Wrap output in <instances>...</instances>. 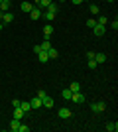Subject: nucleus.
Masks as SVG:
<instances>
[{
    "label": "nucleus",
    "mask_w": 118,
    "mask_h": 132,
    "mask_svg": "<svg viewBox=\"0 0 118 132\" xmlns=\"http://www.w3.org/2000/svg\"><path fill=\"white\" fill-rule=\"evenodd\" d=\"M90 110H93L95 114H101V112H104V110H106V103H104V101H96V103H93V105H90Z\"/></svg>",
    "instance_id": "f257e3e1"
},
{
    "label": "nucleus",
    "mask_w": 118,
    "mask_h": 132,
    "mask_svg": "<svg viewBox=\"0 0 118 132\" xmlns=\"http://www.w3.org/2000/svg\"><path fill=\"white\" fill-rule=\"evenodd\" d=\"M93 32H95V36H96V38H102V36L106 34V26H102V24H95Z\"/></svg>",
    "instance_id": "f03ea898"
},
{
    "label": "nucleus",
    "mask_w": 118,
    "mask_h": 132,
    "mask_svg": "<svg viewBox=\"0 0 118 132\" xmlns=\"http://www.w3.org/2000/svg\"><path fill=\"white\" fill-rule=\"evenodd\" d=\"M41 14H43V10H39L38 6H34V8H32V12H30V18H32L34 22H38L39 18H41Z\"/></svg>",
    "instance_id": "7ed1b4c3"
},
{
    "label": "nucleus",
    "mask_w": 118,
    "mask_h": 132,
    "mask_svg": "<svg viewBox=\"0 0 118 132\" xmlns=\"http://www.w3.org/2000/svg\"><path fill=\"white\" fill-rule=\"evenodd\" d=\"M71 101L77 103V105H83V103H85V95L81 93V91H79V93H73V95H71Z\"/></svg>",
    "instance_id": "20e7f679"
},
{
    "label": "nucleus",
    "mask_w": 118,
    "mask_h": 132,
    "mask_svg": "<svg viewBox=\"0 0 118 132\" xmlns=\"http://www.w3.org/2000/svg\"><path fill=\"white\" fill-rule=\"evenodd\" d=\"M53 105H55V101L51 99L49 95H47V97H43V99H41V106H45V109H53Z\"/></svg>",
    "instance_id": "39448f33"
},
{
    "label": "nucleus",
    "mask_w": 118,
    "mask_h": 132,
    "mask_svg": "<svg viewBox=\"0 0 118 132\" xmlns=\"http://www.w3.org/2000/svg\"><path fill=\"white\" fill-rule=\"evenodd\" d=\"M20 8H22V12H26V14H30V12H32V8H34V2H30V0H24Z\"/></svg>",
    "instance_id": "423d86ee"
},
{
    "label": "nucleus",
    "mask_w": 118,
    "mask_h": 132,
    "mask_svg": "<svg viewBox=\"0 0 118 132\" xmlns=\"http://www.w3.org/2000/svg\"><path fill=\"white\" fill-rule=\"evenodd\" d=\"M71 114H73V112L69 109H59L57 110V116H59V118H71Z\"/></svg>",
    "instance_id": "0eeeda50"
},
{
    "label": "nucleus",
    "mask_w": 118,
    "mask_h": 132,
    "mask_svg": "<svg viewBox=\"0 0 118 132\" xmlns=\"http://www.w3.org/2000/svg\"><path fill=\"white\" fill-rule=\"evenodd\" d=\"M41 32H43V39H49L51 34H53V26H51V24H47V26H45Z\"/></svg>",
    "instance_id": "6e6552de"
},
{
    "label": "nucleus",
    "mask_w": 118,
    "mask_h": 132,
    "mask_svg": "<svg viewBox=\"0 0 118 132\" xmlns=\"http://www.w3.org/2000/svg\"><path fill=\"white\" fill-rule=\"evenodd\" d=\"M30 105H32V110L41 109V99H39V97H34V99L30 101Z\"/></svg>",
    "instance_id": "1a4fd4ad"
},
{
    "label": "nucleus",
    "mask_w": 118,
    "mask_h": 132,
    "mask_svg": "<svg viewBox=\"0 0 118 132\" xmlns=\"http://www.w3.org/2000/svg\"><path fill=\"white\" fill-rule=\"evenodd\" d=\"M24 116H26V112H24L20 106H18V109H14V114H12V118H16V120H22Z\"/></svg>",
    "instance_id": "9d476101"
},
{
    "label": "nucleus",
    "mask_w": 118,
    "mask_h": 132,
    "mask_svg": "<svg viewBox=\"0 0 118 132\" xmlns=\"http://www.w3.org/2000/svg\"><path fill=\"white\" fill-rule=\"evenodd\" d=\"M12 20H14V14H12L10 10H8V12H4V14H2V24H10Z\"/></svg>",
    "instance_id": "9b49d317"
},
{
    "label": "nucleus",
    "mask_w": 118,
    "mask_h": 132,
    "mask_svg": "<svg viewBox=\"0 0 118 132\" xmlns=\"http://www.w3.org/2000/svg\"><path fill=\"white\" fill-rule=\"evenodd\" d=\"M20 124H22L20 120L12 118V120H10V130H12V132H20Z\"/></svg>",
    "instance_id": "f8f14e48"
},
{
    "label": "nucleus",
    "mask_w": 118,
    "mask_h": 132,
    "mask_svg": "<svg viewBox=\"0 0 118 132\" xmlns=\"http://www.w3.org/2000/svg\"><path fill=\"white\" fill-rule=\"evenodd\" d=\"M69 91H71V93H79V91H81V83H79V81H73L71 85H69Z\"/></svg>",
    "instance_id": "ddd939ff"
},
{
    "label": "nucleus",
    "mask_w": 118,
    "mask_h": 132,
    "mask_svg": "<svg viewBox=\"0 0 118 132\" xmlns=\"http://www.w3.org/2000/svg\"><path fill=\"white\" fill-rule=\"evenodd\" d=\"M20 109H22L24 112L28 114L30 110H32V105H30V101H22V103H20Z\"/></svg>",
    "instance_id": "4468645a"
},
{
    "label": "nucleus",
    "mask_w": 118,
    "mask_h": 132,
    "mask_svg": "<svg viewBox=\"0 0 118 132\" xmlns=\"http://www.w3.org/2000/svg\"><path fill=\"white\" fill-rule=\"evenodd\" d=\"M47 55H49V59H57V57H59V51H57L55 47H49V50H47Z\"/></svg>",
    "instance_id": "2eb2a0df"
},
{
    "label": "nucleus",
    "mask_w": 118,
    "mask_h": 132,
    "mask_svg": "<svg viewBox=\"0 0 118 132\" xmlns=\"http://www.w3.org/2000/svg\"><path fill=\"white\" fill-rule=\"evenodd\" d=\"M104 128H106L108 132H116L118 130V122H106V126H104Z\"/></svg>",
    "instance_id": "dca6fc26"
},
{
    "label": "nucleus",
    "mask_w": 118,
    "mask_h": 132,
    "mask_svg": "<svg viewBox=\"0 0 118 132\" xmlns=\"http://www.w3.org/2000/svg\"><path fill=\"white\" fill-rule=\"evenodd\" d=\"M38 59L41 61V63H45V61H49V55H47V51H39V53H38Z\"/></svg>",
    "instance_id": "f3484780"
},
{
    "label": "nucleus",
    "mask_w": 118,
    "mask_h": 132,
    "mask_svg": "<svg viewBox=\"0 0 118 132\" xmlns=\"http://www.w3.org/2000/svg\"><path fill=\"white\" fill-rule=\"evenodd\" d=\"M95 61L96 63H104L106 61V53H95Z\"/></svg>",
    "instance_id": "a211bd4d"
},
{
    "label": "nucleus",
    "mask_w": 118,
    "mask_h": 132,
    "mask_svg": "<svg viewBox=\"0 0 118 132\" xmlns=\"http://www.w3.org/2000/svg\"><path fill=\"white\" fill-rule=\"evenodd\" d=\"M49 4H51V0H39V2H38V8H39V10H45Z\"/></svg>",
    "instance_id": "6ab92c4d"
},
{
    "label": "nucleus",
    "mask_w": 118,
    "mask_h": 132,
    "mask_svg": "<svg viewBox=\"0 0 118 132\" xmlns=\"http://www.w3.org/2000/svg\"><path fill=\"white\" fill-rule=\"evenodd\" d=\"M45 10H47V12H51V14H57V10H59V6H57L55 2H51V4L47 6V8H45Z\"/></svg>",
    "instance_id": "aec40b11"
},
{
    "label": "nucleus",
    "mask_w": 118,
    "mask_h": 132,
    "mask_svg": "<svg viewBox=\"0 0 118 132\" xmlns=\"http://www.w3.org/2000/svg\"><path fill=\"white\" fill-rule=\"evenodd\" d=\"M71 95H73V93L69 91V87H67V89H63V91H61V97H63L65 101H71Z\"/></svg>",
    "instance_id": "412c9836"
},
{
    "label": "nucleus",
    "mask_w": 118,
    "mask_h": 132,
    "mask_svg": "<svg viewBox=\"0 0 118 132\" xmlns=\"http://www.w3.org/2000/svg\"><path fill=\"white\" fill-rule=\"evenodd\" d=\"M39 47H41V51H47L51 47V42H49V39H43V44L39 45Z\"/></svg>",
    "instance_id": "4be33fe9"
},
{
    "label": "nucleus",
    "mask_w": 118,
    "mask_h": 132,
    "mask_svg": "<svg viewBox=\"0 0 118 132\" xmlns=\"http://www.w3.org/2000/svg\"><path fill=\"white\" fill-rule=\"evenodd\" d=\"M0 10L8 12V10H10V2H0Z\"/></svg>",
    "instance_id": "5701e85b"
},
{
    "label": "nucleus",
    "mask_w": 118,
    "mask_h": 132,
    "mask_svg": "<svg viewBox=\"0 0 118 132\" xmlns=\"http://www.w3.org/2000/svg\"><path fill=\"white\" fill-rule=\"evenodd\" d=\"M96 24H102V26H106V24H108V18H106V16H98Z\"/></svg>",
    "instance_id": "b1692460"
},
{
    "label": "nucleus",
    "mask_w": 118,
    "mask_h": 132,
    "mask_svg": "<svg viewBox=\"0 0 118 132\" xmlns=\"http://www.w3.org/2000/svg\"><path fill=\"white\" fill-rule=\"evenodd\" d=\"M87 65H89V69H96V65H98V63H96L95 59H87Z\"/></svg>",
    "instance_id": "393cba45"
},
{
    "label": "nucleus",
    "mask_w": 118,
    "mask_h": 132,
    "mask_svg": "<svg viewBox=\"0 0 118 132\" xmlns=\"http://www.w3.org/2000/svg\"><path fill=\"white\" fill-rule=\"evenodd\" d=\"M89 12H90V14H98V6H96V4H90L89 6Z\"/></svg>",
    "instance_id": "a878e982"
},
{
    "label": "nucleus",
    "mask_w": 118,
    "mask_h": 132,
    "mask_svg": "<svg viewBox=\"0 0 118 132\" xmlns=\"http://www.w3.org/2000/svg\"><path fill=\"white\" fill-rule=\"evenodd\" d=\"M95 24H96V20H95V18H89V20H87V26H89L90 30L95 28Z\"/></svg>",
    "instance_id": "bb28decb"
},
{
    "label": "nucleus",
    "mask_w": 118,
    "mask_h": 132,
    "mask_svg": "<svg viewBox=\"0 0 118 132\" xmlns=\"http://www.w3.org/2000/svg\"><path fill=\"white\" fill-rule=\"evenodd\" d=\"M20 132H30V126H26V124H20Z\"/></svg>",
    "instance_id": "cd10ccee"
},
{
    "label": "nucleus",
    "mask_w": 118,
    "mask_h": 132,
    "mask_svg": "<svg viewBox=\"0 0 118 132\" xmlns=\"http://www.w3.org/2000/svg\"><path fill=\"white\" fill-rule=\"evenodd\" d=\"M35 97H39V99H43V97H47V93H45V91H38V95H35Z\"/></svg>",
    "instance_id": "c85d7f7f"
},
{
    "label": "nucleus",
    "mask_w": 118,
    "mask_h": 132,
    "mask_svg": "<svg viewBox=\"0 0 118 132\" xmlns=\"http://www.w3.org/2000/svg\"><path fill=\"white\" fill-rule=\"evenodd\" d=\"M20 103H22L20 99H14V101H12V105H14V109H18V106H20Z\"/></svg>",
    "instance_id": "c756f323"
},
{
    "label": "nucleus",
    "mask_w": 118,
    "mask_h": 132,
    "mask_svg": "<svg viewBox=\"0 0 118 132\" xmlns=\"http://www.w3.org/2000/svg\"><path fill=\"white\" fill-rule=\"evenodd\" d=\"M112 30H114V32H116V30H118V22H116V18H114V20H112Z\"/></svg>",
    "instance_id": "7c9ffc66"
},
{
    "label": "nucleus",
    "mask_w": 118,
    "mask_h": 132,
    "mask_svg": "<svg viewBox=\"0 0 118 132\" xmlns=\"http://www.w3.org/2000/svg\"><path fill=\"white\" fill-rule=\"evenodd\" d=\"M87 59H95V51H89V53H87Z\"/></svg>",
    "instance_id": "2f4dec72"
},
{
    "label": "nucleus",
    "mask_w": 118,
    "mask_h": 132,
    "mask_svg": "<svg viewBox=\"0 0 118 132\" xmlns=\"http://www.w3.org/2000/svg\"><path fill=\"white\" fill-rule=\"evenodd\" d=\"M71 2H73V4H77V6H79V4H83V0H71Z\"/></svg>",
    "instance_id": "473e14b6"
},
{
    "label": "nucleus",
    "mask_w": 118,
    "mask_h": 132,
    "mask_svg": "<svg viewBox=\"0 0 118 132\" xmlns=\"http://www.w3.org/2000/svg\"><path fill=\"white\" fill-rule=\"evenodd\" d=\"M2 28H4V24H2V22H0V32H2Z\"/></svg>",
    "instance_id": "72a5a7b5"
},
{
    "label": "nucleus",
    "mask_w": 118,
    "mask_h": 132,
    "mask_svg": "<svg viewBox=\"0 0 118 132\" xmlns=\"http://www.w3.org/2000/svg\"><path fill=\"white\" fill-rule=\"evenodd\" d=\"M38 2H39V0H34V6H38Z\"/></svg>",
    "instance_id": "f704fd0d"
},
{
    "label": "nucleus",
    "mask_w": 118,
    "mask_h": 132,
    "mask_svg": "<svg viewBox=\"0 0 118 132\" xmlns=\"http://www.w3.org/2000/svg\"><path fill=\"white\" fill-rule=\"evenodd\" d=\"M2 2H10V0H2Z\"/></svg>",
    "instance_id": "c9c22d12"
},
{
    "label": "nucleus",
    "mask_w": 118,
    "mask_h": 132,
    "mask_svg": "<svg viewBox=\"0 0 118 132\" xmlns=\"http://www.w3.org/2000/svg\"><path fill=\"white\" fill-rule=\"evenodd\" d=\"M106 2H114V0H106Z\"/></svg>",
    "instance_id": "e433bc0d"
},
{
    "label": "nucleus",
    "mask_w": 118,
    "mask_h": 132,
    "mask_svg": "<svg viewBox=\"0 0 118 132\" xmlns=\"http://www.w3.org/2000/svg\"><path fill=\"white\" fill-rule=\"evenodd\" d=\"M83 2H90V0H83Z\"/></svg>",
    "instance_id": "4c0bfd02"
},
{
    "label": "nucleus",
    "mask_w": 118,
    "mask_h": 132,
    "mask_svg": "<svg viewBox=\"0 0 118 132\" xmlns=\"http://www.w3.org/2000/svg\"><path fill=\"white\" fill-rule=\"evenodd\" d=\"M0 2H2V0H0Z\"/></svg>",
    "instance_id": "58836bf2"
}]
</instances>
